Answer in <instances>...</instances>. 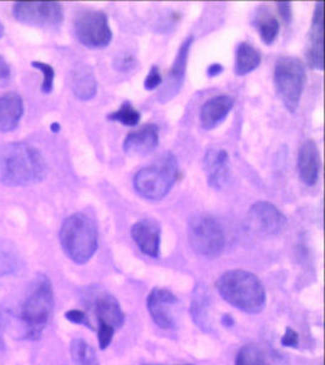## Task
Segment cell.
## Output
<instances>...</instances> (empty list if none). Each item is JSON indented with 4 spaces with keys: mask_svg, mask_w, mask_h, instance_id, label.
<instances>
[{
    "mask_svg": "<svg viewBox=\"0 0 325 365\" xmlns=\"http://www.w3.org/2000/svg\"><path fill=\"white\" fill-rule=\"evenodd\" d=\"M54 294L51 280L38 274L32 280L19 311L5 308L0 313V327L17 339L38 340L51 319Z\"/></svg>",
    "mask_w": 325,
    "mask_h": 365,
    "instance_id": "6da1fadb",
    "label": "cell"
},
{
    "mask_svg": "<svg viewBox=\"0 0 325 365\" xmlns=\"http://www.w3.org/2000/svg\"><path fill=\"white\" fill-rule=\"evenodd\" d=\"M48 173L42 153L27 143H14L0 153V180L9 187H29Z\"/></svg>",
    "mask_w": 325,
    "mask_h": 365,
    "instance_id": "7a4b0ae2",
    "label": "cell"
},
{
    "mask_svg": "<svg viewBox=\"0 0 325 365\" xmlns=\"http://www.w3.org/2000/svg\"><path fill=\"white\" fill-rule=\"evenodd\" d=\"M222 299L249 314H257L266 306V291L254 274L233 269L222 274L216 282Z\"/></svg>",
    "mask_w": 325,
    "mask_h": 365,
    "instance_id": "3957f363",
    "label": "cell"
},
{
    "mask_svg": "<svg viewBox=\"0 0 325 365\" xmlns=\"http://www.w3.org/2000/svg\"><path fill=\"white\" fill-rule=\"evenodd\" d=\"M58 237L67 257L78 264L91 261L98 249V229L84 213L67 217Z\"/></svg>",
    "mask_w": 325,
    "mask_h": 365,
    "instance_id": "277c9868",
    "label": "cell"
},
{
    "mask_svg": "<svg viewBox=\"0 0 325 365\" xmlns=\"http://www.w3.org/2000/svg\"><path fill=\"white\" fill-rule=\"evenodd\" d=\"M178 173L177 158L172 153H167L150 166L138 172L134 177V189L144 199L160 201L170 192Z\"/></svg>",
    "mask_w": 325,
    "mask_h": 365,
    "instance_id": "5b68a950",
    "label": "cell"
},
{
    "mask_svg": "<svg viewBox=\"0 0 325 365\" xmlns=\"http://www.w3.org/2000/svg\"><path fill=\"white\" fill-rule=\"evenodd\" d=\"M306 71L300 58H280L274 66V87L284 106L290 113L296 111L306 84Z\"/></svg>",
    "mask_w": 325,
    "mask_h": 365,
    "instance_id": "8992f818",
    "label": "cell"
},
{
    "mask_svg": "<svg viewBox=\"0 0 325 365\" xmlns=\"http://www.w3.org/2000/svg\"><path fill=\"white\" fill-rule=\"evenodd\" d=\"M188 240L192 249L206 258L220 256L225 245L221 225L215 217L209 215L192 217L188 227Z\"/></svg>",
    "mask_w": 325,
    "mask_h": 365,
    "instance_id": "52a82bcc",
    "label": "cell"
},
{
    "mask_svg": "<svg viewBox=\"0 0 325 365\" xmlns=\"http://www.w3.org/2000/svg\"><path fill=\"white\" fill-rule=\"evenodd\" d=\"M77 39L88 48H105L113 39V31L108 26V15L96 10H86L75 20Z\"/></svg>",
    "mask_w": 325,
    "mask_h": 365,
    "instance_id": "ba28073f",
    "label": "cell"
},
{
    "mask_svg": "<svg viewBox=\"0 0 325 365\" xmlns=\"http://www.w3.org/2000/svg\"><path fill=\"white\" fill-rule=\"evenodd\" d=\"M13 14L17 21L42 29H54L63 21V8L55 1H19Z\"/></svg>",
    "mask_w": 325,
    "mask_h": 365,
    "instance_id": "9c48e42d",
    "label": "cell"
},
{
    "mask_svg": "<svg viewBox=\"0 0 325 365\" xmlns=\"http://www.w3.org/2000/svg\"><path fill=\"white\" fill-rule=\"evenodd\" d=\"M178 306V299L166 289L155 287L148 296V311L155 324L161 329L177 328L175 312Z\"/></svg>",
    "mask_w": 325,
    "mask_h": 365,
    "instance_id": "30bf717a",
    "label": "cell"
},
{
    "mask_svg": "<svg viewBox=\"0 0 325 365\" xmlns=\"http://www.w3.org/2000/svg\"><path fill=\"white\" fill-rule=\"evenodd\" d=\"M249 216L254 228L266 235H278L288 225L283 212L268 201L254 202L251 206Z\"/></svg>",
    "mask_w": 325,
    "mask_h": 365,
    "instance_id": "8fae6325",
    "label": "cell"
},
{
    "mask_svg": "<svg viewBox=\"0 0 325 365\" xmlns=\"http://www.w3.org/2000/svg\"><path fill=\"white\" fill-rule=\"evenodd\" d=\"M192 39L194 37L187 38L180 50L178 54L175 56V63L172 66L168 77H167L165 83L161 87V91L159 93V100L165 104L167 101L173 99L175 96H178L182 86H183L184 78H185V71H187V65H188L189 53H190V48H192Z\"/></svg>",
    "mask_w": 325,
    "mask_h": 365,
    "instance_id": "7c38bea8",
    "label": "cell"
},
{
    "mask_svg": "<svg viewBox=\"0 0 325 365\" xmlns=\"http://www.w3.org/2000/svg\"><path fill=\"white\" fill-rule=\"evenodd\" d=\"M204 170L210 187L220 190L228 182L230 177L229 154L225 149L212 148L207 150L204 158Z\"/></svg>",
    "mask_w": 325,
    "mask_h": 365,
    "instance_id": "4fadbf2b",
    "label": "cell"
},
{
    "mask_svg": "<svg viewBox=\"0 0 325 365\" xmlns=\"http://www.w3.org/2000/svg\"><path fill=\"white\" fill-rule=\"evenodd\" d=\"M92 296L98 325H106L115 330L121 328L125 323V314L118 301L105 291H98Z\"/></svg>",
    "mask_w": 325,
    "mask_h": 365,
    "instance_id": "5bb4252c",
    "label": "cell"
},
{
    "mask_svg": "<svg viewBox=\"0 0 325 365\" xmlns=\"http://www.w3.org/2000/svg\"><path fill=\"white\" fill-rule=\"evenodd\" d=\"M307 58H309V65L312 68L323 70L324 66V6L323 3H318L313 14Z\"/></svg>",
    "mask_w": 325,
    "mask_h": 365,
    "instance_id": "9a60e30c",
    "label": "cell"
},
{
    "mask_svg": "<svg viewBox=\"0 0 325 365\" xmlns=\"http://www.w3.org/2000/svg\"><path fill=\"white\" fill-rule=\"evenodd\" d=\"M132 237L138 247L149 257H159L161 228L151 220H142L132 227Z\"/></svg>",
    "mask_w": 325,
    "mask_h": 365,
    "instance_id": "2e32d148",
    "label": "cell"
},
{
    "mask_svg": "<svg viewBox=\"0 0 325 365\" xmlns=\"http://www.w3.org/2000/svg\"><path fill=\"white\" fill-rule=\"evenodd\" d=\"M159 145V128L158 125H145L138 130L130 132L123 141L125 154L145 156L153 153Z\"/></svg>",
    "mask_w": 325,
    "mask_h": 365,
    "instance_id": "e0dca14e",
    "label": "cell"
},
{
    "mask_svg": "<svg viewBox=\"0 0 325 365\" xmlns=\"http://www.w3.org/2000/svg\"><path fill=\"white\" fill-rule=\"evenodd\" d=\"M297 170L302 182L312 187L317 182L321 170V158L318 146L313 140H306L297 155Z\"/></svg>",
    "mask_w": 325,
    "mask_h": 365,
    "instance_id": "ac0fdd59",
    "label": "cell"
},
{
    "mask_svg": "<svg viewBox=\"0 0 325 365\" xmlns=\"http://www.w3.org/2000/svg\"><path fill=\"white\" fill-rule=\"evenodd\" d=\"M234 101L228 96H213L207 100L200 111V122L202 128L210 129L216 128L217 125H221L222 122L228 117L232 108H233Z\"/></svg>",
    "mask_w": 325,
    "mask_h": 365,
    "instance_id": "d6986e66",
    "label": "cell"
},
{
    "mask_svg": "<svg viewBox=\"0 0 325 365\" xmlns=\"http://www.w3.org/2000/svg\"><path fill=\"white\" fill-rule=\"evenodd\" d=\"M24 110L22 98L16 93L0 96V132H11L16 129Z\"/></svg>",
    "mask_w": 325,
    "mask_h": 365,
    "instance_id": "ffe728a7",
    "label": "cell"
},
{
    "mask_svg": "<svg viewBox=\"0 0 325 365\" xmlns=\"http://www.w3.org/2000/svg\"><path fill=\"white\" fill-rule=\"evenodd\" d=\"M71 88L73 94L82 101H88L96 96L98 91L96 76L87 65H80L72 71Z\"/></svg>",
    "mask_w": 325,
    "mask_h": 365,
    "instance_id": "44dd1931",
    "label": "cell"
},
{
    "mask_svg": "<svg viewBox=\"0 0 325 365\" xmlns=\"http://www.w3.org/2000/svg\"><path fill=\"white\" fill-rule=\"evenodd\" d=\"M261 60L262 58L259 50L251 46L250 43H240L235 53V63H234L235 75H249L259 66Z\"/></svg>",
    "mask_w": 325,
    "mask_h": 365,
    "instance_id": "7402d4cb",
    "label": "cell"
},
{
    "mask_svg": "<svg viewBox=\"0 0 325 365\" xmlns=\"http://www.w3.org/2000/svg\"><path fill=\"white\" fill-rule=\"evenodd\" d=\"M21 268V257L10 241L0 240V279L16 274Z\"/></svg>",
    "mask_w": 325,
    "mask_h": 365,
    "instance_id": "603a6c76",
    "label": "cell"
},
{
    "mask_svg": "<svg viewBox=\"0 0 325 365\" xmlns=\"http://www.w3.org/2000/svg\"><path fill=\"white\" fill-rule=\"evenodd\" d=\"M254 27L259 31V37L263 43L271 46L279 34V22L268 10L259 9V13L254 17Z\"/></svg>",
    "mask_w": 325,
    "mask_h": 365,
    "instance_id": "cb8c5ba5",
    "label": "cell"
},
{
    "mask_svg": "<svg viewBox=\"0 0 325 365\" xmlns=\"http://www.w3.org/2000/svg\"><path fill=\"white\" fill-rule=\"evenodd\" d=\"M70 351L75 365H99L96 351L86 341L81 339L72 341Z\"/></svg>",
    "mask_w": 325,
    "mask_h": 365,
    "instance_id": "d4e9b609",
    "label": "cell"
},
{
    "mask_svg": "<svg viewBox=\"0 0 325 365\" xmlns=\"http://www.w3.org/2000/svg\"><path fill=\"white\" fill-rule=\"evenodd\" d=\"M140 118H142V115L137 108H134L133 105L130 104V101H125L121 105V108L108 115V120L118 122V123L128 125V127L137 125Z\"/></svg>",
    "mask_w": 325,
    "mask_h": 365,
    "instance_id": "484cf974",
    "label": "cell"
},
{
    "mask_svg": "<svg viewBox=\"0 0 325 365\" xmlns=\"http://www.w3.org/2000/svg\"><path fill=\"white\" fill-rule=\"evenodd\" d=\"M235 365H268V363L257 346L246 344L237 354Z\"/></svg>",
    "mask_w": 325,
    "mask_h": 365,
    "instance_id": "4316f807",
    "label": "cell"
},
{
    "mask_svg": "<svg viewBox=\"0 0 325 365\" xmlns=\"http://www.w3.org/2000/svg\"><path fill=\"white\" fill-rule=\"evenodd\" d=\"M207 306H209V303H207V299H206V296L201 295L199 294V296H196L195 299H194V302H192V316H194V319H195L196 324L197 325H200L201 328H204V327H207L209 328V317H207Z\"/></svg>",
    "mask_w": 325,
    "mask_h": 365,
    "instance_id": "83f0119b",
    "label": "cell"
},
{
    "mask_svg": "<svg viewBox=\"0 0 325 365\" xmlns=\"http://www.w3.org/2000/svg\"><path fill=\"white\" fill-rule=\"evenodd\" d=\"M32 66L43 73L42 91L46 94H49L54 88L55 71L49 63H41V61H33Z\"/></svg>",
    "mask_w": 325,
    "mask_h": 365,
    "instance_id": "f1b7e54d",
    "label": "cell"
},
{
    "mask_svg": "<svg viewBox=\"0 0 325 365\" xmlns=\"http://www.w3.org/2000/svg\"><path fill=\"white\" fill-rule=\"evenodd\" d=\"M161 84H162V76L160 73L159 67H151L149 73L146 76L145 81H144V88L146 91H154L156 88H159Z\"/></svg>",
    "mask_w": 325,
    "mask_h": 365,
    "instance_id": "f546056e",
    "label": "cell"
},
{
    "mask_svg": "<svg viewBox=\"0 0 325 365\" xmlns=\"http://www.w3.org/2000/svg\"><path fill=\"white\" fill-rule=\"evenodd\" d=\"M115 329L106 327V325H98V340H99V346L101 349H108L111 341H113Z\"/></svg>",
    "mask_w": 325,
    "mask_h": 365,
    "instance_id": "4dcf8cb0",
    "label": "cell"
},
{
    "mask_svg": "<svg viewBox=\"0 0 325 365\" xmlns=\"http://www.w3.org/2000/svg\"><path fill=\"white\" fill-rule=\"evenodd\" d=\"M67 320H70L71 323L80 324V325H84L87 328L92 329L89 319H88L87 314L84 312L78 311V309H71V311L66 312Z\"/></svg>",
    "mask_w": 325,
    "mask_h": 365,
    "instance_id": "1f68e13d",
    "label": "cell"
},
{
    "mask_svg": "<svg viewBox=\"0 0 325 365\" xmlns=\"http://www.w3.org/2000/svg\"><path fill=\"white\" fill-rule=\"evenodd\" d=\"M134 66H135V58L130 54L121 55V56H118V58L115 60V67H116V70L122 71V72L132 70Z\"/></svg>",
    "mask_w": 325,
    "mask_h": 365,
    "instance_id": "d6a6232c",
    "label": "cell"
},
{
    "mask_svg": "<svg viewBox=\"0 0 325 365\" xmlns=\"http://www.w3.org/2000/svg\"><path fill=\"white\" fill-rule=\"evenodd\" d=\"M10 78H11V68L5 61V58L0 56V87L8 86Z\"/></svg>",
    "mask_w": 325,
    "mask_h": 365,
    "instance_id": "836d02e7",
    "label": "cell"
},
{
    "mask_svg": "<svg viewBox=\"0 0 325 365\" xmlns=\"http://www.w3.org/2000/svg\"><path fill=\"white\" fill-rule=\"evenodd\" d=\"M282 344L285 346V347H292V349H295L299 346V335H297L296 331H294L292 328L287 329V331H285V335L282 337Z\"/></svg>",
    "mask_w": 325,
    "mask_h": 365,
    "instance_id": "e575fe53",
    "label": "cell"
},
{
    "mask_svg": "<svg viewBox=\"0 0 325 365\" xmlns=\"http://www.w3.org/2000/svg\"><path fill=\"white\" fill-rule=\"evenodd\" d=\"M278 9H279V14L283 17L284 21L290 24L292 20V4L287 3V1L278 3Z\"/></svg>",
    "mask_w": 325,
    "mask_h": 365,
    "instance_id": "d590c367",
    "label": "cell"
},
{
    "mask_svg": "<svg viewBox=\"0 0 325 365\" xmlns=\"http://www.w3.org/2000/svg\"><path fill=\"white\" fill-rule=\"evenodd\" d=\"M223 70H225V68H223L221 63H212V65L207 68V76H209V77H216V76L221 75Z\"/></svg>",
    "mask_w": 325,
    "mask_h": 365,
    "instance_id": "8d00e7d4",
    "label": "cell"
},
{
    "mask_svg": "<svg viewBox=\"0 0 325 365\" xmlns=\"http://www.w3.org/2000/svg\"><path fill=\"white\" fill-rule=\"evenodd\" d=\"M222 324H223L225 327H233V318L230 316H225L223 317V319H222Z\"/></svg>",
    "mask_w": 325,
    "mask_h": 365,
    "instance_id": "74e56055",
    "label": "cell"
},
{
    "mask_svg": "<svg viewBox=\"0 0 325 365\" xmlns=\"http://www.w3.org/2000/svg\"><path fill=\"white\" fill-rule=\"evenodd\" d=\"M51 132H54V133H58L60 132V125H58V122H54L53 125H51Z\"/></svg>",
    "mask_w": 325,
    "mask_h": 365,
    "instance_id": "f35d334b",
    "label": "cell"
},
{
    "mask_svg": "<svg viewBox=\"0 0 325 365\" xmlns=\"http://www.w3.org/2000/svg\"><path fill=\"white\" fill-rule=\"evenodd\" d=\"M4 339H3V335H1V327H0V349H4Z\"/></svg>",
    "mask_w": 325,
    "mask_h": 365,
    "instance_id": "ab89813d",
    "label": "cell"
},
{
    "mask_svg": "<svg viewBox=\"0 0 325 365\" xmlns=\"http://www.w3.org/2000/svg\"><path fill=\"white\" fill-rule=\"evenodd\" d=\"M3 36H4V26L0 22V38L3 37Z\"/></svg>",
    "mask_w": 325,
    "mask_h": 365,
    "instance_id": "60d3db41",
    "label": "cell"
},
{
    "mask_svg": "<svg viewBox=\"0 0 325 365\" xmlns=\"http://www.w3.org/2000/svg\"><path fill=\"white\" fill-rule=\"evenodd\" d=\"M148 365H159V364H148Z\"/></svg>",
    "mask_w": 325,
    "mask_h": 365,
    "instance_id": "b9f144b4",
    "label": "cell"
},
{
    "mask_svg": "<svg viewBox=\"0 0 325 365\" xmlns=\"http://www.w3.org/2000/svg\"><path fill=\"white\" fill-rule=\"evenodd\" d=\"M184 365H192V364H184Z\"/></svg>",
    "mask_w": 325,
    "mask_h": 365,
    "instance_id": "7bdbcfd3",
    "label": "cell"
}]
</instances>
